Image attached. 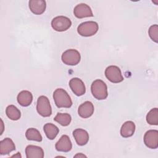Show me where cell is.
Listing matches in <instances>:
<instances>
[{"label":"cell","instance_id":"cell-19","mask_svg":"<svg viewBox=\"0 0 158 158\" xmlns=\"http://www.w3.org/2000/svg\"><path fill=\"white\" fill-rule=\"evenodd\" d=\"M43 129L47 138L51 140L54 139L59 131L58 127L51 123H46L43 127Z\"/></svg>","mask_w":158,"mask_h":158},{"label":"cell","instance_id":"cell-10","mask_svg":"<svg viewBox=\"0 0 158 158\" xmlns=\"http://www.w3.org/2000/svg\"><path fill=\"white\" fill-rule=\"evenodd\" d=\"M69 86L73 93L78 96L83 95L86 88L83 81L78 78H73L69 81Z\"/></svg>","mask_w":158,"mask_h":158},{"label":"cell","instance_id":"cell-26","mask_svg":"<svg viewBox=\"0 0 158 158\" xmlns=\"http://www.w3.org/2000/svg\"><path fill=\"white\" fill-rule=\"evenodd\" d=\"M12 157H21V156H20V152H17V154H16V155H14V156H12Z\"/></svg>","mask_w":158,"mask_h":158},{"label":"cell","instance_id":"cell-2","mask_svg":"<svg viewBox=\"0 0 158 158\" xmlns=\"http://www.w3.org/2000/svg\"><path fill=\"white\" fill-rule=\"evenodd\" d=\"M91 91L93 96L98 100L105 99L108 96L106 84L99 79H97L92 83Z\"/></svg>","mask_w":158,"mask_h":158},{"label":"cell","instance_id":"cell-1","mask_svg":"<svg viewBox=\"0 0 158 158\" xmlns=\"http://www.w3.org/2000/svg\"><path fill=\"white\" fill-rule=\"evenodd\" d=\"M53 99L56 106L59 108H69L72 105V101L70 96L62 88H57L54 91Z\"/></svg>","mask_w":158,"mask_h":158},{"label":"cell","instance_id":"cell-7","mask_svg":"<svg viewBox=\"0 0 158 158\" xmlns=\"http://www.w3.org/2000/svg\"><path fill=\"white\" fill-rule=\"evenodd\" d=\"M106 78L112 83H118L123 80L120 68L115 65H110L105 70Z\"/></svg>","mask_w":158,"mask_h":158},{"label":"cell","instance_id":"cell-17","mask_svg":"<svg viewBox=\"0 0 158 158\" xmlns=\"http://www.w3.org/2000/svg\"><path fill=\"white\" fill-rule=\"evenodd\" d=\"M15 149V145L9 138H6L0 141V154H8Z\"/></svg>","mask_w":158,"mask_h":158},{"label":"cell","instance_id":"cell-18","mask_svg":"<svg viewBox=\"0 0 158 158\" xmlns=\"http://www.w3.org/2000/svg\"><path fill=\"white\" fill-rule=\"evenodd\" d=\"M135 131V124L132 121H127L120 128V135L123 138L131 136Z\"/></svg>","mask_w":158,"mask_h":158},{"label":"cell","instance_id":"cell-5","mask_svg":"<svg viewBox=\"0 0 158 158\" xmlns=\"http://www.w3.org/2000/svg\"><path fill=\"white\" fill-rule=\"evenodd\" d=\"M38 113L44 117H49L52 114V109L48 98L45 96H41L38 98L36 104Z\"/></svg>","mask_w":158,"mask_h":158},{"label":"cell","instance_id":"cell-23","mask_svg":"<svg viewBox=\"0 0 158 158\" xmlns=\"http://www.w3.org/2000/svg\"><path fill=\"white\" fill-rule=\"evenodd\" d=\"M147 122L151 125H158V109L157 108L152 109L146 115Z\"/></svg>","mask_w":158,"mask_h":158},{"label":"cell","instance_id":"cell-25","mask_svg":"<svg viewBox=\"0 0 158 158\" xmlns=\"http://www.w3.org/2000/svg\"><path fill=\"white\" fill-rule=\"evenodd\" d=\"M74 157H86V156H85L84 154H81V153H80V154H76Z\"/></svg>","mask_w":158,"mask_h":158},{"label":"cell","instance_id":"cell-8","mask_svg":"<svg viewBox=\"0 0 158 158\" xmlns=\"http://www.w3.org/2000/svg\"><path fill=\"white\" fill-rule=\"evenodd\" d=\"M144 143L149 148H157L158 131L157 130H149L147 131L144 136Z\"/></svg>","mask_w":158,"mask_h":158},{"label":"cell","instance_id":"cell-16","mask_svg":"<svg viewBox=\"0 0 158 158\" xmlns=\"http://www.w3.org/2000/svg\"><path fill=\"white\" fill-rule=\"evenodd\" d=\"M17 99L20 106L23 107H27L32 102L33 95L29 91L23 90L18 94Z\"/></svg>","mask_w":158,"mask_h":158},{"label":"cell","instance_id":"cell-24","mask_svg":"<svg viewBox=\"0 0 158 158\" xmlns=\"http://www.w3.org/2000/svg\"><path fill=\"white\" fill-rule=\"evenodd\" d=\"M149 36L152 41L156 43L158 42V26L155 24L150 27L148 30Z\"/></svg>","mask_w":158,"mask_h":158},{"label":"cell","instance_id":"cell-13","mask_svg":"<svg viewBox=\"0 0 158 158\" xmlns=\"http://www.w3.org/2000/svg\"><path fill=\"white\" fill-rule=\"evenodd\" d=\"M28 4L30 10L36 15L42 14L46 7V3L44 0H30Z\"/></svg>","mask_w":158,"mask_h":158},{"label":"cell","instance_id":"cell-3","mask_svg":"<svg viewBox=\"0 0 158 158\" xmlns=\"http://www.w3.org/2000/svg\"><path fill=\"white\" fill-rule=\"evenodd\" d=\"M99 26L97 22L94 21H87L80 23L78 28L77 31L82 36H91L95 35L98 31Z\"/></svg>","mask_w":158,"mask_h":158},{"label":"cell","instance_id":"cell-9","mask_svg":"<svg viewBox=\"0 0 158 158\" xmlns=\"http://www.w3.org/2000/svg\"><path fill=\"white\" fill-rule=\"evenodd\" d=\"M73 14L78 19L93 17L91 9L88 5L85 3H80L77 5L73 9Z\"/></svg>","mask_w":158,"mask_h":158},{"label":"cell","instance_id":"cell-15","mask_svg":"<svg viewBox=\"0 0 158 158\" xmlns=\"http://www.w3.org/2000/svg\"><path fill=\"white\" fill-rule=\"evenodd\" d=\"M25 154L27 158H43V149L37 146L28 145L25 148Z\"/></svg>","mask_w":158,"mask_h":158},{"label":"cell","instance_id":"cell-21","mask_svg":"<svg viewBox=\"0 0 158 158\" xmlns=\"http://www.w3.org/2000/svg\"><path fill=\"white\" fill-rule=\"evenodd\" d=\"M25 136L28 140H32L38 142H41L43 139L42 136L40 131L34 128L27 129L25 133Z\"/></svg>","mask_w":158,"mask_h":158},{"label":"cell","instance_id":"cell-11","mask_svg":"<svg viewBox=\"0 0 158 158\" xmlns=\"http://www.w3.org/2000/svg\"><path fill=\"white\" fill-rule=\"evenodd\" d=\"M55 147L58 151L67 152L72 149V144L69 137L66 135H64L56 143Z\"/></svg>","mask_w":158,"mask_h":158},{"label":"cell","instance_id":"cell-20","mask_svg":"<svg viewBox=\"0 0 158 158\" xmlns=\"http://www.w3.org/2000/svg\"><path fill=\"white\" fill-rule=\"evenodd\" d=\"M6 114L12 120H17L21 117L20 111L14 105H9L6 107Z\"/></svg>","mask_w":158,"mask_h":158},{"label":"cell","instance_id":"cell-22","mask_svg":"<svg viewBox=\"0 0 158 158\" xmlns=\"http://www.w3.org/2000/svg\"><path fill=\"white\" fill-rule=\"evenodd\" d=\"M54 120L60 123L62 126H68L72 120V117L70 114L67 113H57L54 118Z\"/></svg>","mask_w":158,"mask_h":158},{"label":"cell","instance_id":"cell-12","mask_svg":"<svg viewBox=\"0 0 158 158\" xmlns=\"http://www.w3.org/2000/svg\"><path fill=\"white\" fill-rule=\"evenodd\" d=\"M94 106L90 101H85L81 104L78 109V115L84 118L90 117L94 113Z\"/></svg>","mask_w":158,"mask_h":158},{"label":"cell","instance_id":"cell-6","mask_svg":"<svg viewBox=\"0 0 158 158\" xmlns=\"http://www.w3.org/2000/svg\"><path fill=\"white\" fill-rule=\"evenodd\" d=\"M72 25V22L69 18L60 15L54 17L51 21L52 28L57 31H64L68 30Z\"/></svg>","mask_w":158,"mask_h":158},{"label":"cell","instance_id":"cell-4","mask_svg":"<svg viewBox=\"0 0 158 158\" xmlns=\"http://www.w3.org/2000/svg\"><path fill=\"white\" fill-rule=\"evenodd\" d=\"M62 61L68 65H76L81 59L80 52L73 49H67L64 51L61 56Z\"/></svg>","mask_w":158,"mask_h":158},{"label":"cell","instance_id":"cell-14","mask_svg":"<svg viewBox=\"0 0 158 158\" xmlns=\"http://www.w3.org/2000/svg\"><path fill=\"white\" fill-rule=\"evenodd\" d=\"M73 136L79 146L85 145L89 141V134L83 129L77 128L73 131Z\"/></svg>","mask_w":158,"mask_h":158}]
</instances>
